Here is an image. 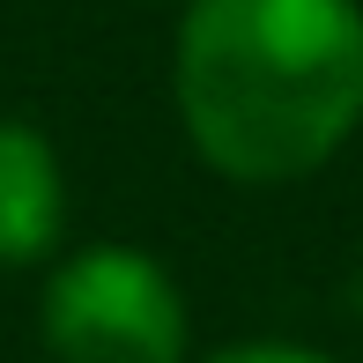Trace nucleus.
Instances as JSON below:
<instances>
[{
	"label": "nucleus",
	"mask_w": 363,
	"mask_h": 363,
	"mask_svg": "<svg viewBox=\"0 0 363 363\" xmlns=\"http://www.w3.org/2000/svg\"><path fill=\"white\" fill-rule=\"evenodd\" d=\"M186 363H341V356L311 349V341H282V334H259V341H223V349H208V356H186Z\"/></svg>",
	"instance_id": "4"
},
{
	"label": "nucleus",
	"mask_w": 363,
	"mask_h": 363,
	"mask_svg": "<svg viewBox=\"0 0 363 363\" xmlns=\"http://www.w3.org/2000/svg\"><path fill=\"white\" fill-rule=\"evenodd\" d=\"M171 104L230 186H296L363 126V0H186Z\"/></svg>",
	"instance_id": "1"
},
{
	"label": "nucleus",
	"mask_w": 363,
	"mask_h": 363,
	"mask_svg": "<svg viewBox=\"0 0 363 363\" xmlns=\"http://www.w3.org/2000/svg\"><path fill=\"white\" fill-rule=\"evenodd\" d=\"M67 238V163L38 119H0V267H52Z\"/></svg>",
	"instance_id": "3"
},
{
	"label": "nucleus",
	"mask_w": 363,
	"mask_h": 363,
	"mask_svg": "<svg viewBox=\"0 0 363 363\" xmlns=\"http://www.w3.org/2000/svg\"><path fill=\"white\" fill-rule=\"evenodd\" d=\"M38 341L52 363H186V289L141 245H74L45 267Z\"/></svg>",
	"instance_id": "2"
}]
</instances>
